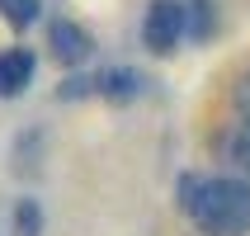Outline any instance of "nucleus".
I'll list each match as a JSON object with an SVG mask.
<instances>
[{
	"instance_id": "obj_1",
	"label": "nucleus",
	"mask_w": 250,
	"mask_h": 236,
	"mask_svg": "<svg viewBox=\"0 0 250 236\" xmlns=\"http://www.w3.org/2000/svg\"><path fill=\"white\" fill-rule=\"evenodd\" d=\"M180 208L194 217L203 236H246L250 232V184L212 180V175H184Z\"/></svg>"
},
{
	"instance_id": "obj_2",
	"label": "nucleus",
	"mask_w": 250,
	"mask_h": 236,
	"mask_svg": "<svg viewBox=\"0 0 250 236\" xmlns=\"http://www.w3.org/2000/svg\"><path fill=\"white\" fill-rule=\"evenodd\" d=\"M184 19H189V10H184L180 0H151L146 5V19H142V43L156 57H170L180 47V38H184Z\"/></svg>"
},
{
	"instance_id": "obj_3",
	"label": "nucleus",
	"mask_w": 250,
	"mask_h": 236,
	"mask_svg": "<svg viewBox=\"0 0 250 236\" xmlns=\"http://www.w3.org/2000/svg\"><path fill=\"white\" fill-rule=\"evenodd\" d=\"M47 47H52V57L62 66H81L85 57L95 52V38L81 24H71V19H52L47 24Z\"/></svg>"
},
{
	"instance_id": "obj_4",
	"label": "nucleus",
	"mask_w": 250,
	"mask_h": 236,
	"mask_svg": "<svg viewBox=\"0 0 250 236\" xmlns=\"http://www.w3.org/2000/svg\"><path fill=\"white\" fill-rule=\"evenodd\" d=\"M33 52L28 47H5L0 52V99H14V95H24L28 81H33Z\"/></svg>"
},
{
	"instance_id": "obj_5",
	"label": "nucleus",
	"mask_w": 250,
	"mask_h": 236,
	"mask_svg": "<svg viewBox=\"0 0 250 236\" xmlns=\"http://www.w3.org/2000/svg\"><path fill=\"white\" fill-rule=\"evenodd\" d=\"M90 95H104L113 99V104H127V99H137L142 95V76L137 71H104V76H90Z\"/></svg>"
},
{
	"instance_id": "obj_6",
	"label": "nucleus",
	"mask_w": 250,
	"mask_h": 236,
	"mask_svg": "<svg viewBox=\"0 0 250 236\" xmlns=\"http://www.w3.org/2000/svg\"><path fill=\"white\" fill-rule=\"evenodd\" d=\"M38 10H42V0H0V19L10 28H28L38 19Z\"/></svg>"
},
{
	"instance_id": "obj_7",
	"label": "nucleus",
	"mask_w": 250,
	"mask_h": 236,
	"mask_svg": "<svg viewBox=\"0 0 250 236\" xmlns=\"http://www.w3.org/2000/svg\"><path fill=\"white\" fill-rule=\"evenodd\" d=\"M42 232V208L33 198H19L14 203V236H38Z\"/></svg>"
},
{
	"instance_id": "obj_8",
	"label": "nucleus",
	"mask_w": 250,
	"mask_h": 236,
	"mask_svg": "<svg viewBox=\"0 0 250 236\" xmlns=\"http://www.w3.org/2000/svg\"><path fill=\"white\" fill-rule=\"evenodd\" d=\"M231 161H236V166L250 175V118L236 128V132H231Z\"/></svg>"
},
{
	"instance_id": "obj_9",
	"label": "nucleus",
	"mask_w": 250,
	"mask_h": 236,
	"mask_svg": "<svg viewBox=\"0 0 250 236\" xmlns=\"http://www.w3.org/2000/svg\"><path fill=\"white\" fill-rule=\"evenodd\" d=\"M241 109H250V76L241 81Z\"/></svg>"
}]
</instances>
